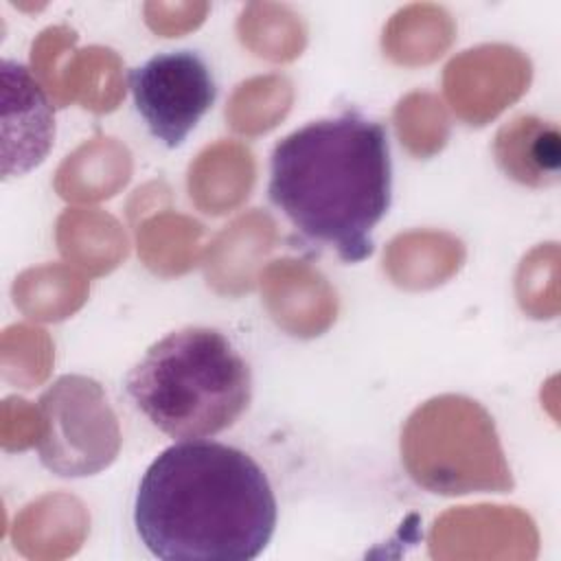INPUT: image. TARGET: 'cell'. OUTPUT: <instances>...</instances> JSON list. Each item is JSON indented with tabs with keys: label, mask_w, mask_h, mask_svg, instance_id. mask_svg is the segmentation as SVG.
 <instances>
[{
	"label": "cell",
	"mask_w": 561,
	"mask_h": 561,
	"mask_svg": "<svg viewBox=\"0 0 561 561\" xmlns=\"http://www.w3.org/2000/svg\"><path fill=\"white\" fill-rule=\"evenodd\" d=\"M129 88L149 134L169 149L186 140L217 96L208 64L188 48L158 53L131 68Z\"/></svg>",
	"instance_id": "5"
},
{
	"label": "cell",
	"mask_w": 561,
	"mask_h": 561,
	"mask_svg": "<svg viewBox=\"0 0 561 561\" xmlns=\"http://www.w3.org/2000/svg\"><path fill=\"white\" fill-rule=\"evenodd\" d=\"M267 195L305 241L344 263L368 259L392 202L386 127L355 110L298 127L272 149Z\"/></svg>",
	"instance_id": "2"
},
{
	"label": "cell",
	"mask_w": 561,
	"mask_h": 561,
	"mask_svg": "<svg viewBox=\"0 0 561 561\" xmlns=\"http://www.w3.org/2000/svg\"><path fill=\"white\" fill-rule=\"evenodd\" d=\"M276 497L259 462L217 440H180L140 478L134 524L162 561H250L276 528Z\"/></svg>",
	"instance_id": "1"
},
{
	"label": "cell",
	"mask_w": 561,
	"mask_h": 561,
	"mask_svg": "<svg viewBox=\"0 0 561 561\" xmlns=\"http://www.w3.org/2000/svg\"><path fill=\"white\" fill-rule=\"evenodd\" d=\"M42 465L61 478L94 476L118 454L121 434L103 386L83 375H61L37 401Z\"/></svg>",
	"instance_id": "4"
},
{
	"label": "cell",
	"mask_w": 561,
	"mask_h": 561,
	"mask_svg": "<svg viewBox=\"0 0 561 561\" xmlns=\"http://www.w3.org/2000/svg\"><path fill=\"white\" fill-rule=\"evenodd\" d=\"M127 397L162 434L208 438L232 427L252 401V373L210 327H184L153 342L125 377Z\"/></svg>",
	"instance_id": "3"
},
{
	"label": "cell",
	"mask_w": 561,
	"mask_h": 561,
	"mask_svg": "<svg viewBox=\"0 0 561 561\" xmlns=\"http://www.w3.org/2000/svg\"><path fill=\"white\" fill-rule=\"evenodd\" d=\"M4 125L15 131L4 136L2 175H22L37 167L50 151L55 138V114L42 83L18 61H2Z\"/></svg>",
	"instance_id": "6"
},
{
	"label": "cell",
	"mask_w": 561,
	"mask_h": 561,
	"mask_svg": "<svg viewBox=\"0 0 561 561\" xmlns=\"http://www.w3.org/2000/svg\"><path fill=\"white\" fill-rule=\"evenodd\" d=\"M528 149L511 142L502 134H497L495 151L497 162L502 169H508L519 156L528 151L526 173L522 184L533 186H546L559 180V167H561V153H559V131L554 125H548L546 121H539L535 116H528Z\"/></svg>",
	"instance_id": "7"
}]
</instances>
